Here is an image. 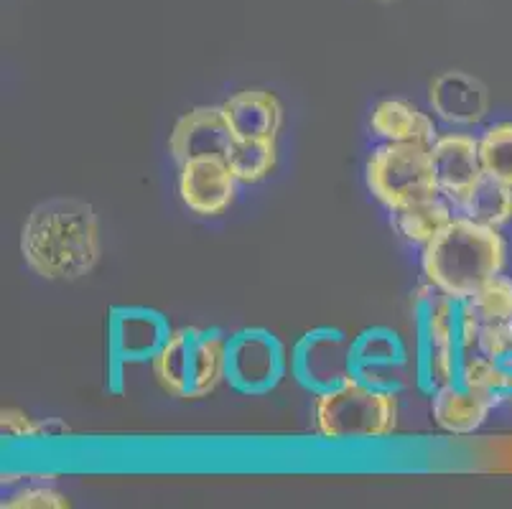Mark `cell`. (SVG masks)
<instances>
[{
    "instance_id": "obj_20",
    "label": "cell",
    "mask_w": 512,
    "mask_h": 509,
    "mask_svg": "<svg viewBox=\"0 0 512 509\" xmlns=\"http://www.w3.org/2000/svg\"><path fill=\"white\" fill-rule=\"evenodd\" d=\"M225 158L240 184L255 186L276 171L278 138H235Z\"/></svg>"
},
{
    "instance_id": "obj_29",
    "label": "cell",
    "mask_w": 512,
    "mask_h": 509,
    "mask_svg": "<svg viewBox=\"0 0 512 509\" xmlns=\"http://www.w3.org/2000/svg\"><path fill=\"white\" fill-rule=\"evenodd\" d=\"M505 367L512 372V357L505 359ZM507 403H512V392H510V398H507Z\"/></svg>"
},
{
    "instance_id": "obj_15",
    "label": "cell",
    "mask_w": 512,
    "mask_h": 509,
    "mask_svg": "<svg viewBox=\"0 0 512 509\" xmlns=\"http://www.w3.org/2000/svg\"><path fill=\"white\" fill-rule=\"evenodd\" d=\"M235 138H278L283 128V105L271 90H240L222 102Z\"/></svg>"
},
{
    "instance_id": "obj_2",
    "label": "cell",
    "mask_w": 512,
    "mask_h": 509,
    "mask_svg": "<svg viewBox=\"0 0 512 509\" xmlns=\"http://www.w3.org/2000/svg\"><path fill=\"white\" fill-rule=\"evenodd\" d=\"M507 242L497 227L456 212L444 230L421 247L426 283L454 301L472 298L487 280L505 273Z\"/></svg>"
},
{
    "instance_id": "obj_27",
    "label": "cell",
    "mask_w": 512,
    "mask_h": 509,
    "mask_svg": "<svg viewBox=\"0 0 512 509\" xmlns=\"http://www.w3.org/2000/svg\"><path fill=\"white\" fill-rule=\"evenodd\" d=\"M3 436L13 441H34V438H49V423H36L21 410H3Z\"/></svg>"
},
{
    "instance_id": "obj_18",
    "label": "cell",
    "mask_w": 512,
    "mask_h": 509,
    "mask_svg": "<svg viewBox=\"0 0 512 509\" xmlns=\"http://www.w3.org/2000/svg\"><path fill=\"white\" fill-rule=\"evenodd\" d=\"M227 347L230 336L222 329H194L189 400L209 398L222 382H227Z\"/></svg>"
},
{
    "instance_id": "obj_3",
    "label": "cell",
    "mask_w": 512,
    "mask_h": 509,
    "mask_svg": "<svg viewBox=\"0 0 512 509\" xmlns=\"http://www.w3.org/2000/svg\"><path fill=\"white\" fill-rule=\"evenodd\" d=\"M398 418V392L367 385L357 375L311 400V428L327 443L385 441L398 428Z\"/></svg>"
},
{
    "instance_id": "obj_6",
    "label": "cell",
    "mask_w": 512,
    "mask_h": 509,
    "mask_svg": "<svg viewBox=\"0 0 512 509\" xmlns=\"http://www.w3.org/2000/svg\"><path fill=\"white\" fill-rule=\"evenodd\" d=\"M286 377V349L273 331L250 326L230 336L227 347V385L260 398L281 385Z\"/></svg>"
},
{
    "instance_id": "obj_24",
    "label": "cell",
    "mask_w": 512,
    "mask_h": 509,
    "mask_svg": "<svg viewBox=\"0 0 512 509\" xmlns=\"http://www.w3.org/2000/svg\"><path fill=\"white\" fill-rule=\"evenodd\" d=\"M474 314L479 316L482 324H495V321H512V278L497 275L487 280L472 298Z\"/></svg>"
},
{
    "instance_id": "obj_16",
    "label": "cell",
    "mask_w": 512,
    "mask_h": 509,
    "mask_svg": "<svg viewBox=\"0 0 512 509\" xmlns=\"http://www.w3.org/2000/svg\"><path fill=\"white\" fill-rule=\"evenodd\" d=\"M370 130L385 143H421L434 146L439 138L434 118L408 100H383L372 107Z\"/></svg>"
},
{
    "instance_id": "obj_10",
    "label": "cell",
    "mask_w": 512,
    "mask_h": 509,
    "mask_svg": "<svg viewBox=\"0 0 512 509\" xmlns=\"http://www.w3.org/2000/svg\"><path fill=\"white\" fill-rule=\"evenodd\" d=\"M408 349L398 331L388 326L365 329L352 342V375L383 390L400 392L406 385Z\"/></svg>"
},
{
    "instance_id": "obj_26",
    "label": "cell",
    "mask_w": 512,
    "mask_h": 509,
    "mask_svg": "<svg viewBox=\"0 0 512 509\" xmlns=\"http://www.w3.org/2000/svg\"><path fill=\"white\" fill-rule=\"evenodd\" d=\"M477 349L484 357H492L497 362H505L512 357V321H495V324H482L477 339Z\"/></svg>"
},
{
    "instance_id": "obj_19",
    "label": "cell",
    "mask_w": 512,
    "mask_h": 509,
    "mask_svg": "<svg viewBox=\"0 0 512 509\" xmlns=\"http://www.w3.org/2000/svg\"><path fill=\"white\" fill-rule=\"evenodd\" d=\"M454 214V207L444 196H434V199H423L406 209L390 212V224L406 242L426 247L454 219Z\"/></svg>"
},
{
    "instance_id": "obj_4",
    "label": "cell",
    "mask_w": 512,
    "mask_h": 509,
    "mask_svg": "<svg viewBox=\"0 0 512 509\" xmlns=\"http://www.w3.org/2000/svg\"><path fill=\"white\" fill-rule=\"evenodd\" d=\"M416 319V382L421 392L431 395L436 387L459 377L462 347L456 336L459 301L436 291L431 283L416 288L411 298Z\"/></svg>"
},
{
    "instance_id": "obj_9",
    "label": "cell",
    "mask_w": 512,
    "mask_h": 509,
    "mask_svg": "<svg viewBox=\"0 0 512 509\" xmlns=\"http://www.w3.org/2000/svg\"><path fill=\"white\" fill-rule=\"evenodd\" d=\"M240 181L225 156H197L179 166V199L197 217L214 219L232 207Z\"/></svg>"
},
{
    "instance_id": "obj_12",
    "label": "cell",
    "mask_w": 512,
    "mask_h": 509,
    "mask_svg": "<svg viewBox=\"0 0 512 509\" xmlns=\"http://www.w3.org/2000/svg\"><path fill=\"white\" fill-rule=\"evenodd\" d=\"M232 135L222 105H199L176 120L169 135V153L176 166L197 156H227Z\"/></svg>"
},
{
    "instance_id": "obj_17",
    "label": "cell",
    "mask_w": 512,
    "mask_h": 509,
    "mask_svg": "<svg viewBox=\"0 0 512 509\" xmlns=\"http://www.w3.org/2000/svg\"><path fill=\"white\" fill-rule=\"evenodd\" d=\"M192 344L194 326L174 329L151 359V370L161 390L171 398L186 400L192 395Z\"/></svg>"
},
{
    "instance_id": "obj_25",
    "label": "cell",
    "mask_w": 512,
    "mask_h": 509,
    "mask_svg": "<svg viewBox=\"0 0 512 509\" xmlns=\"http://www.w3.org/2000/svg\"><path fill=\"white\" fill-rule=\"evenodd\" d=\"M3 507L8 509H64L69 507L67 494L57 492L54 487H46L44 482L26 484L18 492L8 494L3 499Z\"/></svg>"
},
{
    "instance_id": "obj_11",
    "label": "cell",
    "mask_w": 512,
    "mask_h": 509,
    "mask_svg": "<svg viewBox=\"0 0 512 509\" xmlns=\"http://www.w3.org/2000/svg\"><path fill=\"white\" fill-rule=\"evenodd\" d=\"M431 161H434L441 196L456 212V207L484 179L482 161H479V138L469 133H439L431 146Z\"/></svg>"
},
{
    "instance_id": "obj_5",
    "label": "cell",
    "mask_w": 512,
    "mask_h": 509,
    "mask_svg": "<svg viewBox=\"0 0 512 509\" xmlns=\"http://www.w3.org/2000/svg\"><path fill=\"white\" fill-rule=\"evenodd\" d=\"M367 191L388 212L441 196L431 146L421 143H380L365 163Z\"/></svg>"
},
{
    "instance_id": "obj_21",
    "label": "cell",
    "mask_w": 512,
    "mask_h": 509,
    "mask_svg": "<svg viewBox=\"0 0 512 509\" xmlns=\"http://www.w3.org/2000/svg\"><path fill=\"white\" fill-rule=\"evenodd\" d=\"M456 382H462L467 390L479 392L484 398H492L497 405L507 403L512 392V372L507 370L505 362H497L492 357H484L477 349L462 354V364H459V377Z\"/></svg>"
},
{
    "instance_id": "obj_23",
    "label": "cell",
    "mask_w": 512,
    "mask_h": 509,
    "mask_svg": "<svg viewBox=\"0 0 512 509\" xmlns=\"http://www.w3.org/2000/svg\"><path fill=\"white\" fill-rule=\"evenodd\" d=\"M479 161L484 176L512 186V120L484 128L479 135Z\"/></svg>"
},
{
    "instance_id": "obj_28",
    "label": "cell",
    "mask_w": 512,
    "mask_h": 509,
    "mask_svg": "<svg viewBox=\"0 0 512 509\" xmlns=\"http://www.w3.org/2000/svg\"><path fill=\"white\" fill-rule=\"evenodd\" d=\"M479 329H482V321L474 314V308L469 301H459V314H456V336H459V347L462 352H472L477 347Z\"/></svg>"
},
{
    "instance_id": "obj_7",
    "label": "cell",
    "mask_w": 512,
    "mask_h": 509,
    "mask_svg": "<svg viewBox=\"0 0 512 509\" xmlns=\"http://www.w3.org/2000/svg\"><path fill=\"white\" fill-rule=\"evenodd\" d=\"M291 375L311 395L332 390L352 375V342L332 326H319L301 336L291 352Z\"/></svg>"
},
{
    "instance_id": "obj_14",
    "label": "cell",
    "mask_w": 512,
    "mask_h": 509,
    "mask_svg": "<svg viewBox=\"0 0 512 509\" xmlns=\"http://www.w3.org/2000/svg\"><path fill=\"white\" fill-rule=\"evenodd\" d=\"M497 403L479 392L467 390L462 382H449L431 392V418L451 436H469L484 426Z\"/></svg>"
},
{
    "instance_id": "obj_8",
    "label": "cell",
    "mask_w": 512,
    "mask_h": 509,
    "mask_svg": "<svg viewBox=\"0 0 512 509\" xmlns=\"http://www.w3.org/2000/svg\"><path fill=\"white\" fill-rule=\"evenodd\" d=\"M169 319L146 306H115L107 314V359L120 364L151 362L171 336Z\"/></svg>"
},
{
    "instance_id": "obj_13",
    "label": "cell",
    "mask_w": 512,
    "mask_h": 509,
    "mask_svg": "<svg viewBox=\"0 0 512 509\" xmlns=\"http://www.w3.org/2000/svg\"><path fill=\"white\" fill-rule=\"evenodd\" d=\"M428 102L436 118L444 120L451 128L477 125L490 110L487 87L464 72H444L436 77L428 87Z\"/></svg>"
},
{
    "instance_id": "obj_1",
    "label": "cell",
    "mask_w": 512,
    "mask_h": 509,
    "mask_svg": "<svg viewBox=\"0 0 512 509\" xmlns=\"http://www.w3.org/2000/svg\"><path fill=\"white\" fill-rule=\"evenodd\" d=\"M21 255L44 280H79L100 260V224L92 204L79 199H49L23 222Z\"/></svg>"
},
{
    "instance_id": "obj_22",
    "label": "cell",
    "mask_w": 512,
    "mask_h": 509,
    "mask_svg": "<svg viewBox=\"0 0 512 509\" xmlns=\"http://www.w3.org/2000/svg\"><path fill=\"white\" fill-rule=\"evenodd\" d=\"M456 212L464 214V217L474 219V222L490 224V227H505L512 222V186L502 184V181L490 179L484 176L477 186L472 189V194L464 199Z\"/></svg>"
}]
</instances>
